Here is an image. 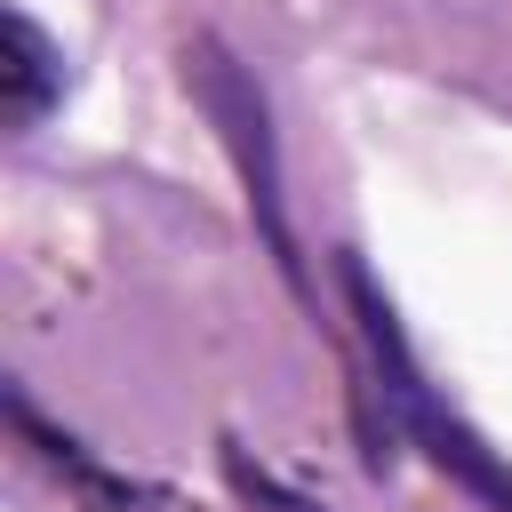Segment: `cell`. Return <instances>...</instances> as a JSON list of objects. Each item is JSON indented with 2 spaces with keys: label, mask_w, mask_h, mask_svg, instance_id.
<instances>
[{
  "label": "cell",
  "mask_w": 512,
  "mask_h": 512,
  "mask_svg": "<svg viewBox=\"0 0 512 512\" xmlns=\"http://www.w3.org/2000/svg\"><path fill=\"white\" fill-rule=\"evenodd\" d=\"M184 88H192V104L216 120V136H224V152H232V168H240V184H248V216H256L272 264H280L288 288L312 304V272H304V248H296V232H288V192H280V136H272V104H264L256 72H248L224 40L200 32V40L184 48Z\"/></svg>",
  "instance_id": "7a4b0ae2"
},
{
  "label": "cell",
  "mask_w": 512,
  "mask_h": 512,
  "mask_svg": "<svg viewBox=\"0 0 512 512\" xmlns=\"http://www.w3.org/2000/svg\"><path fill=\"white\" fill-rule=\"evenodd\" d=\"M8 416H16V432H24V440H32V448H40V456H48V464H56V472L96 504V512H136V488H128V480H112V472H96V464H88V448H80L72 432L40 424V408H32L24 392H8Z\"/></svg>",
  "instance_id": "277c9868"
},
{
  "label": "cell",
  "mask_w": 512,
  "mask_h": 512,
  "mask_svg": "<svg viewBox=\"0 0 512 512\" xmlns=\"http://www.w3.org/2000/svg\"><path fill=\"white\" fill-rule=\"evenodd\" d=\"M336 280H344V304H352L360 344H368V368H360V384H352V400H360V440H368V472H384V464H392V440H408V448H424L456 488H472L488 512H512V464L432 392V376L416 368V352H408V336H400L392 296L368 280V264H360L352 248H336Z\"/></svg>",
  "instance_id": "6da1fadb"
},
{
  "label": "cell",
  "mask_w": 512,
  "mask_h": 512,
  "mask_svg": "<svg viewBox=\"0 0 512 512\" xmlns=\"http://www.w3.org/2000/svg\"><path fill=\"white\" fill-rule=\"evenodd\" d=\"M56 104H64V48H56L24 8H8V16H0V120L24 136V128H40Z\"/></svg>",
  "instance_id": "3957f363"
}]
</instances>
